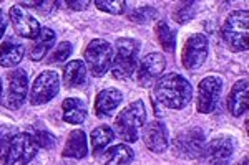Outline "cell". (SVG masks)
<instances>
[{
    "mask_svg": "<svg viewBox=\"0 0 249 165\" xmlns=\"http://www.w3.org/2000/svg\"><path fill=\"white\" fill-rule=\"evenodd\" d=\"M155 101L170 109H183L193 98V88L184 76L168 73L155 83Z\"/></svg>",
    "mask_w": 249,
    "mask_h": 165,
    "instance_id": "6da1fadb",
    "label": "cell"
},
{
    "mask_svg": "<svg viewBox=\"0 0 249 165\" xmlns=\"http://www.w3.org/2000/svg\"><path fill=\"white\" fill-rule=\"evenodd\" d=\"M146 120V107L142 99L128 104L124 109L116 116L113 122V132L123 142H136L138 131L144 126Z\"/></svg>",
    "mask_w": 249,
    "mask_h": 165,
    "instance_id": "7a4b0ae2",
    "label": "cell"
},
{
    "mask_svg": "<svg viewBox=\"0 0 249 165\" xmlns=\"http://www.w3.org/2000/svg\"><path fill=\"white\" fill-rule=\"evenodd\" d=\"M116 55L111 60L110 70L115 79H128L135 75L140 55V42L133 38H118L116 40Z\"/></svg>",
    "mask_w": 249,
    "mask_h": 165,
    "instance_id": "3957f363",
    "label": "cell"
},
{
    "mask_svg": "<svg viewBox=\"0 0 249 165\" xmlns=\"http://www.w3.org/2000/svg\"><path fill=\"white\" fill-rule=\"evenodd\" d=\"M224 43L231 51L241 53L248 51V38H249V12L236 10L230 14L223 28H221Z\"/></svg>",
    "mask_w": 249,
    "mask_h": 165,
    "instance_id": "277c9868",
    "label": "cell"
},
{
    "mask_svg": "<svg viewBox=\"0 0 249 165\" xmlns=\"http://www.w3.org/2000/svg\"><path fill=\"white\" fill-rule=\"evenodd\" d=\"M38 146L29 132H18L0 155V165H27L37 155Z\"/></svg>",
    "mask_w": 249,
    "mask_h": 165,
    "instance_id": "5b68a950",
    "label": "cell"
},
{
    "mask_svg": "<svg viewBox=\"0 0 249 165\" xmlns=\"http://www.w3.org/2000/svg\"><path fill=\"white\" fill-rule=\"evenodd\" d=\"M7 86L3 91V96H0L3 107L12 111H17L23 106L29 94V78H27L25 70L15 68L7 73Z\"/></svg>",
    "mask_w": 249,
    "mask_h": 165,
    "instance_id": "8992f818",
    "label": "cell"
},
{
    "mask_svg": "<svg viewBox=\"0 0 249 165\" xmlns=\"http://www.w3.org/2000/svg\"><path fill=\"white\" fill-rule=\"evenodd\" d=\"M85 66L91 75L100 78L110 70L111 60H113V48L108 42L102 38H95L85 48Z\"/></svg>",
    "mask_w": 249,
    "mask_h": 165,
    "instance_id": "52a82bcc",
    "label": "cell"
},
{
    "mask_svg": "<svg viewBox=\"0 0 249 165\" xmlns=\"http://www.w3.org/2000/svg\"><path fill=\"white\" fill-rule=\"evenodd\" d=\"M60 90V78L57 71H42L30 88V103L34 106H42L55 98Z\"/></svg>",
    "mask_w": 249,
    "mask_h": 165,
    "instance_id": "ba28073f",
    "label": "cell"
},
{
    "mask_svg": "<svg viewBox=\"0 0 249 165\" xmlns=\"http://www.w3.org/2000/svg\"><path fill=\"white\" fill-rule=\"evenodd\" d=\"M234 144L231 137H216L206 146H203L198 155V165H228L230 162Z\"/></svg>",
    "mask_w": 249,
    "mask_h": 165,
    "instance_id": "9c48e42d",
    "label": "cell"
},
{
    "mask_svg": "<svg viewBox=\"0 0 249 165\" xmlns=\"http://www.w3.org/2000/svg\"><path fill=\"white\" fill-rule=\"evenodd\" d=\"M204 146V132L199 127H191L181 131L173 140L175 155L181 159H198Z\"/></svg>",
    "mask_w": 249,
    "mask_h": 165,
    "instance_id": "30bf717a",
    "label": "cell"
},
{
    "mask_svg": "<svg viewBox=\"0 0 249 165\" xmlns=\"http://www.w3.org/2000/svg\"><path fill=\"white\" fill-rule=\"evenodd\" d=\"M208 51H210V43H208L206 35L195 33L186 40L181 51V61L186 70H198L201 64L206 61Z\"/></svg>",
    "mask_w": 249,
    "mask_h": 165,
    "instance_id": "8fae6325",
    "label": "cell"
},
{
    "mask_svg": "<svg viewBox=\"0 0 249 165\" xmlns=\"http://www.w3.org/2000/svg\"><path fill=\"white\" fill-rule=\"evenodd\" d=\"M166 68V61L161 53H150L140 61L136 73V83L142 88H151L155 83L163 76V71Z\"/></svg>",
    "mask_w": 249,
    "mask_h": 165,
    "instance_id": "7c38bea8",
    "label": "cell"
},
{
    "mask_svg": "<svg viewBox=\"0 0 249 165\" xmlns=\"http://www.w3.org/2000/svg\"><path fill=\"white\" fill-rule=\"evenodd\" d=\"M221 91H223V81L216 76H206L201 79L198 86V98H196V109L201 114H210L216 107Z\"/></svg>",
    "mask_w": 249,
    "mask_h": 165,
    "instance_id": "4fadbf2b",
    "label": "cell"
},
{
    "mask_svg": "<svg viewBox=\"0 0 249 165\" xmlns=\"http://www.w3.org/2000/svg\"><path fill=\"white\" fill-rule=\"evenodd\" d=\"M9 18L12 22V27H14V31L18 37H23V38L34 40L38 35L40 28H42L37 20L32 17L20 3H15L14 7H10Z\"/></svg>",
    "mask_w": 249,
    "mask_h": 165,
    "instance_id": "5bb4252c",
    "label": "cell"
},
{
    "mask_svg": "<svg viewBox=\"0 0 249 165\" xmlns=\"http://www.w3.org/2000/svg\"><path fill=\"white\" fill-rule=\"evenodd\" d=\"M142 139L144 140V146L151 152H156V154H161L170 146L168 129L161 120H151L150 124L143 126Z\"/></svg>",
    "mask_w": 249,
    "mask_h": 165,
    "instance_id": "9a60e30c",
    "label": "cell"
},
{
    "mask_svg": "<svg viewBox=\"0 0 249 165\" xmlns=\"http://www.w3.org/2000/svg\"><path fill=\"white\" fill-rule=\"evenodd\" d=\"M249 104V86H248V78L239 79L234 83L232 90L228 96V111L231 112V116L239 118L248 111Z\"/></svg>",
    "mask_w": 249,
    "mask_h": 165,
    "instance_id": "2e32d148",
    "label": "cell"
},
{
    "mask_svg": "<svg viewBox=\"0 0 249 165\" xmlns=\"http://www.w3.org/2000/svg\"><path fill=\"white\" fill-rule=\"evenodd\" d=\"M122 101H123L122 91L115 90V88L102 90L95 98V114L98 118H107V116H110L122 104Z\"/></svg>",
    "mask_w": 249,
    "mask_h": 165,
    "instance_id": "e0dca14e",
    "label": "cell"
},
{
    "mask_svg": "<svg viewBox=\"0 0 249 165\" xmlns=\"http://www.w3.org/2000/svg\"><path fill=\"white\" fill-rule=\"evenodd\" d=\"M25 55V45L15 38H5L0 45V66L3 68H14L22 61Z\"/></svg>",
    "mask_w": 249,
    "mask_h": 165,
    "instance_id": "ac0fdd59",
    "label": "cell"
},
{
    "mask_svg": "<svg viewBox=\"0 0 249 165\" xmlns=\"http://www.w3.org/2000/svg\"><path fill=\"white\" fill-rule=\"evenodd\" d=\"M55 40H57V33L52 28L48 27L40 28L38 35L34 38V42L30 45V58L34 61H42L45 58V55L48 53V50L53 46Z\"/></svg>",
    "mask_w": 249,
    "mask_h": 165,
    "instance_id": "d6986e66",
    "label": "cell"
},
{
    "mask_svg": "<svg viewBox=\"0 0 249 165\" xmlns=\"http://www.w3.org/2000/svg\"><path fill=\"white\" fill-rule=\"evenodd\" d=\"M135 159V152L128 144H116L102 152L100 160L103 165H128Z\"/></svg>",
    "mask_w": 249,
    "mask_h": 165,
    "instance_id": "ffe728a7",
    "label": "cell"
},
{
    "mask_svg": "<svg viewBox=\"0 0 249 165\" xmlns=\"http://www.w3.org/2000/svg\"><path fill=\"white\" fill-rule=\"evenodd\" d=\"M88 152V146H87V135L82 129H75L68 134L65 147H63L62 155L63 157H70V159H83Z\"/></svg>",
    "mask_w": 249,
    "mask_h": 165,
    "instance_id": "44dd1931",
    "label": "cell"
},
{
    "mask_svg": "<svg viewBox=\"0 0 249 165\" xmlns=\"http://www.w3.org/2000/svg\"><path fill=\"white\" fill-rule=\"evenodd\" d=\"M63 83L67 88H80L87 84V66L82 60H71L63 66Z\"/></svg>",
    "mask_w": 249,
    "mask_h": 165,
    "instance_id": "7402d4cb",
    "label": "cell"
},
{
    "mask_svg": "<svg viewBox=\"0 0 249 165\" xmlns=\"http://www.w3.org/2000/svg\"><path fill=\"white\" fill-rule=\"evenodd\" d=\"M63 120L68 124H82L87 119V106L78 98H67L62 103Z\"/></svg>",
    "mask_w": 249,
    "mask_h": 165,
    "instance_id": "603a6c76",
    "label": "cell"
},
{
    "mask_svg": "<svg viewBox=\"0 0 249 165\" xmlns=\"http://www.w3.org/2000/svg\"><path fill=\"white\" fill-rule=\"evenodd\" d=\"M113 139H115V132H113V129L108 126H100L91 131L90 142H91V149H93L95 159L102 155V152L110 146V142Z\"/></svg>",
    "mask_w": 249,
    "mask_h": 165,
    "instance_id": "cb8c5ba5",
    "label": "cell"
},
{
    "mask_svg": "<svg viewBox=\"0 0 249 165\" xmlns=\"http://www.w3.org/2000/svg\"><path fill=\"white\" fill-rule=\"evenodd\" d=\"M155 31H156V38H158L160 45L163 46V50L168 51V53H173L176 46V35L170 28V25L164 20H160Z\"/></svg>",
    "mask_w": 249,
    "mask_h": 165,
    "instance_id": "d4e9b609",
    "label": "cell"
},
{
    "mask_svg": "<svg viewBox=\"0 0 249 165\" xmlns=\"http://www.w3.org/2000/svg\"><path fill=\"white\" fill-rule=\"evenodd\" d=\"M71 50H73V45H71L70 42H62L60 45L55 48L53 53L48 56L47 63L48 64H58V63H63L65 60L70 56Z\"/></svg>",
    "mask_w": 249,
    "mask_h": 165,
    "instance_id": "484cf974",
    "label": "cell"
},
{
    "mask_svg": "<svg viewBox=\"0 0 249 165\" xmlns=\"http://www.w3.org/2000/svg\"><path fill=\"white\" fill-rule=\"evenodd\" d=\"M96 9L111 15H122L126 10V2L124 0H115V2H108V0H96L95 2Z\"/></svg>",
    "mask_w": 249,
    "mask_h": 165,
    "instance_id": "4316f807",
    "label": "cell"
},
{
    "mask_svg": "<svg viewBox=\"0 0 249 165\" xmlns=\"http://www.w3.org/2000/svg\"><path fill=\"white\" fill-rule=\"evenodd\" d=\"M196 3L195 2H184L179 3V7L175 10V18L176 22L179 23H186L195 17V12H196Z\"/></svg>",
    "mask_w": 249,
    "mask_h": 165,
    "instance_id": "83f0119b",
    "label": "cell"
},
{
    "mask_svg": "<svg viewBox=\"0 0 249 165\" xmlns=\"http://www.w3.org/2000/svg\"><path fill=\"white\" fill-rule=\"evenodd\" d=\"M153 18H156V10L150 5L140 7V9H136L133 14L130 15V20H133L136 23H146Z\"/></svg>",
    "mask_w": 249,
    "mask_h": 165,
    "instance_id": "f1b7e54d",
    "label": "cell"
},
{
    "mask_svg": "<svg viewBox=\"0 0 249 165\" xmlns=\"http://www.w3.org/2000/svg\"><path fill=\"white\" fill-rule=\"evenodd\" d=\"M18 134V129L15 126H0V155L10 144V140Z\"/></svg>",
    "mask_w": 249,
    "mask_h": 165,
    "instance_id": "f546056e",
    "label": "cell"
},
{
    "mask_svg": "<svg viewBox=\"0 0 249 165\" xmlns=\"http://www.w3.org/2000/svg\"><path fill=\"white\" fill-rule=\"evenodd\" d=\"M32 137L35 139V142H37L38 147L45 149V150H50V149L55 147V137L47 131H37Z\"/></svg>",
    "mask_w": 249,
    "mask_h": 165,
    "instance_id": "4dcf8cb0",
    "label": "cell"
},
{
    "mask_svg": "<svg viewBox=\"0 0 249 165\" xmlns=\"http://www.w3.org/2000/svg\"><path fill=\"white\" fill-rule=\"evenodd\" d=\"M67 5L70 7V9L73 10H85L88 5H90V2L88 0H80V2H73V0H68Z\"/></svg>",
    "mask_w": 249,
    "mask_h": 165,
    "instance_id": "1f68e13d",
    "label": "cell"
},
{
    "mask_svg": "<svg viewBox=\"0 0 249 165\" xmlns=\"http://www.w3.org/2000/svg\"><path fill=\"white\" fill-rule=\"evenodd\" d=\"M5 28H7V15L5 12L0 9V40H2L3 33H5Z\"/></svg>",
    "mask_w": 249,
    "mask_h": 165,
    "instance_id": "d6a6232c",
    "label": "cell"
},
{
    "mask_svg": "<svg viewBox=\"0 0 249 165\" xmlns=\"http://www.w3.org/2000/svg\"><path fill=\"white\" fill-rule=\"evenodd\" d=\"M238 165H248V155L244 157V160H243V162H239Z\"/></svg>",
    "mask_w": 249,
    "mask_h": 165,
    "instance_id": "836d02e7",
    "label": "cell"
},
{
    "mask_svg": "<svg viewBox=\"0 0 249 165\" xmlns=\"http://www.w3.org/2000/svg\"><path fill=\"white\" fill-rule=\"evenodd\" d=\"M0 96H2V79H0Z\"/></svg>",
    "mask_w": 249,
    "mask_h": 165,
    "instance_id": "e575fe53",
    "label": "cell"
}]
</instances>
